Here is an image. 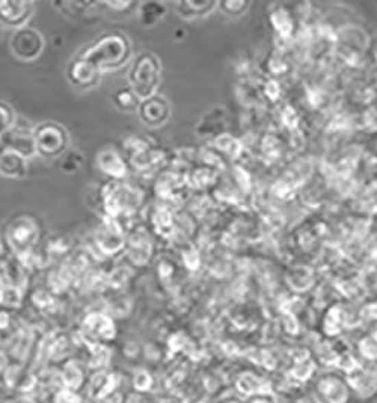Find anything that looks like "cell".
<instances>
[{
	"label": "cell",
	"instance_id": "cell-1",
	"mask_svg": "<svg viewBox=\"0 0 377 403\" xmlns=\"http://www.w3.org/2000/svg\"><path fill=\"white\" fill-rule=\"evenodd\" d=\"M133 88L138 95L150 97L159 82V66L156 59L144 55L139 58V62L133 69Z\"/></svg>",
	"mask_w": 377,
	"mask_h": 403
},
{
	"label": "cell",
	"instance_id": "cell-2",
	"mask_svg": "<svg viewBox=\"0 0 377 403\" xmlns=\"http://www.w3.org/2000/svg\"><path fill=\"white\" fill-rule=\"evenodd\" d=\"M36 147L46 156L57 154L65 148V134L59 127L46 125L36 134Z\"/></svg>",
	"mask_w": 377,
	"mask_h": 403
},
{
	"label": "cell",
	"instance_id": "cell-3",
	"mask_svg": "<svg viewBox=\"0 0 377 403\" xmlns=\"http://www.w3.org/2000/svg\"><path fill=\"white\" fill-rule=\"evenodd\" d=\"M12 47L18 58L34 59L35 56H38L42 47L41 35H38L35 31H31V29H27V31H21L14 36Z\"/></svg>",
	"mask_w": 377,
	"mask_h": 403
},
{
	"label": "cell",
	"instance_id": "cell-4",
	"mask_svg": "<svg viewBox=\"0 0 377 403\" xmlns=\"http://www.w3.org/2000/svg\"><path fill=\"white\" fill-rule=\"evenodd\" d=\"M287 282L296 292H307L314 282V272L311 267L298 265L291 267L287 273Z\"/></svg>",
	"mask_w": 377,
	"mask_h": 403
},
{
	"label": "cell",
	"instance_id": "cell-5",
	"mask_svg": "<svg viewBox=\"0 0 377 403\" xmlns=\"http://www.w3.org/2000/svg\"><path fill=\"white\" fill-rule=\"evenodd\" d=\"M270 21L279 35L281 40H288L293 36L294 32V14L281 6L279 10L273 11L270 16Z\"/></svg>",
	"mask_w": 377,
	"mask_h": 403
},
{
	"label": "cell",
	"instance_id": "cell-6",
	"mask_svg": "<svg viewBox=\"0 0 377 403\" xmlns=\"http://www.w3.org/2000/svg\"><path fill=\"white\" fill-rule=\"evenodd\" d=\"M358 203L359 208L364 213H377V182L368 183L365 188L359 192Z\"/></svg>",
	"mask_w": 377,
	"mask_h": 403
},
{
	"label": "cell",
	"instance_id": "cell-7",
	"mask_svg": "<svg viewBox=\"0 0 377 403\" xmlns=\"http://www.w3.org/2000/svg\"><path fill=\"white\" fill-rule=\"evenodd\" d=\"M146 123H164L168 117V106L161 100H150L142 109Z\"/></svg>",
	"mask_w": 377,
	"mask_h": 403
},
{
	"label": "cell",
	"instance_id": "cell-8",
	"mask_svg": "<svg viewBox=\"0 0 377 403\" xmlns=\"http://www.w3.org/2000/svg\"><path fill=\"white\" fill-rule=\"evenodd\" d=\"M0 168H2V173L8 175H17L18 171L23 168V160H21V156L11 153L5 154L0 159Z\"/></svg>",
	"mask_w": 377,
	"mask_h": 403
},
{
	"label": "cell",
	"instance_id": "cell-9",
	"mask_svg": "<svg viewBox=\"0 0 377 403\" xmlns=\"http://www.w3.org/2000/svg\"><path fill=\"white\" fill-rule=\"evenodd\" d=\"M283 124L287 127V129L290 130H296V127H298L299 124V115L298 112H296L293 108L287 106L284 110H283Z\"/></svg>",
	"mask_w": 377,
	"mask_h": 403
},
{
	"label": "cell",
	"instance_id": "cell-10",
	"mask_svg": "<svg viewBox=\"0 0 377 403\" xmlns=\"http://www.w3.org/2000/svg\"><path fill=\"white\" fill-rule=\"evenodd\" d=\"M11 114L6 110L3 106H0V133H3L8 130V127L11 125Z\"/></svg>",
	"mask_w": 377,
	"mask_h": 403
},
{
	"label": "cell",
	"instance_id": "cell-11",
	"mask_svg": "<svg viewBox=\"0 0 377 403\" xmlns=\"http://www.w3.org/2000/svg\"><path fill=\"white\" fill-rule=\"evenodd\" d=\"M281 93V86L278 85L276 80H269L265 84V94H268L272 100H276Z\"/></svg>",
	"mask_w": 377,
	"mask_h": 403
},
{
	"label": "cell",
	"instance_id": "cell-12",
	"mask_svg": "<svg viewBox=\"0 0 377 403\" xmlns=\"http://www.w3.org/2000/svg\"><path fill=\"white\" fill-rule=\"evenodd\" d=\"M220 6L228 14H239V12H242L243 8H246V3H243V2H226V3H222Z\"/></svg>",
	"mask_w": 377,
	"mask_h": 403
},
{
	"label": "cell",
	"instance_id": "cell-13",
	"mask_svg": "<svg viewBox=\"0 0 377 403\" xmlns=\"http://www.w3.org/2000/svg\"><path fill=\"white\" fill-rule=\"evenodd\" d=\"M135 384L140 391H145L148 385H150V375H146V373H140V375L136 378Z\"/></svg>",
	"mask_w": 377,
	"mask_h": 403
},
{
	"label": "cell",
	"instance_id": "cell-14",
	"mask_svg": "<svg viewBox=\"0 0 377 403\" xmlns=\"http://www.w3.org/2000/svg\"><path fill=\"white\" fill-rule=\"evenodd\" d=\"M2 156H3V150H2V148H0V159H2Z\"/></svg>",
	"mask_w": 377,
	"mask_h": 403
},
{
	"label": "cell",
	"instance_id": "cell-15",
	"mask_svg": "<svg viewBox=\"0 0 377 403\" xmlns=\"http://www.w3.org/2000/svg\"><path fill=\"white\" fill-rule=\"evenodd\" d=\"M376 150H377V147H376Z\"/></svg>",
	"mask_w": 377,
	"mask_h": 403
}]
</instances>
